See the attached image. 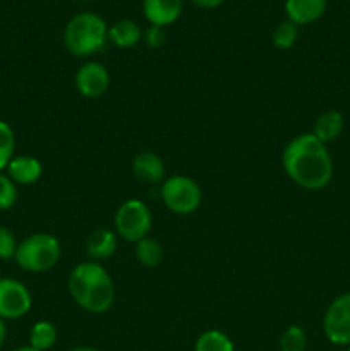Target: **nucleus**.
Segmentation results:
<instances>
[{
	"label": "nucleus",
	"instance_id": "f257e3e1",
	"mask_svg": "<svg viewBox=\"0 0 350 351\" xmlns=\"http://www.w3.org/2000/svg\"><path fill=\"white\" fill-rule=\"evenodd\" d=\"M287 177L305 191H321L333 178V160L326 144L312 132L295 136L281 153Z\"/></svg>",
	"mask_w": 350,
	"mask_h": 351
},
{
	"label": "nucleus",
	"instance_id": "f03ea898",
	"mask_svg": "<svg viewBox=\"0 0 350 351\" xmlns=\"http://www.w3.org/2000/svg\"><path fill=\"white\" fill-rule=\"evenodd\" d=\"M72 300L89 314H106L115 302V285L100 263L84 261L72 267L67 280Z\"/></svg>",
	"mask_w": 350,
	"mask_h": 351
},
{
	"label": "nucleus",
	"instance_id": "7ed1b4c3",
	"mask_svg": "<svg viewBox=\"0 0 350 351\" xmlns=\"http://www.w3.org/2000/svg\"><path fill=\"white\" fill-rule=\"evenodd\" d=\"M108 40L105 19L95 12L75 14L64 31V45L74 57H91L103 50Z\"/></svg>",
	"mask_w": 350,
	"mask_h": 351
},
{
	"label": "nucleus",
	"instance_id": "20e7f679",
	"mask_svg": "<svg viewBox=\"0 0 350 351\" xmlns=\"http://www.w3.org/2000/svg\"><path fill=\"white\" fill-rule=\"evenodd\" d=\"M62 256V245L57 237L38 232L17 243L14 261L27 273H47L57 266Z\"/></svg>",
	"mask_w": 350,
	"mask_h": 351
},
{
	"label": "nucleus",
	"instance_id": "39448f33",
	"mask_svg": "<svg viewBox=\"0 0 350 351\" xmlns=\"http://www.w3.org/2000/svg\"><path fill=\"white\" fill-rule=\"evenodd\" d=\"M153 215L150 206L141 199H127L117 208L113 216V232L124 242L137 243L150 237Z\"/></svg>",
	"mask_w": 350,
	"mask_h": 351
},
{
	"label": "nucleus",
	"instance_id": "423d86ee",
	"mask_svg": "<svg viewBox=\"0 0 350 351\" xmlns=\"http://www.w3.org/2000/svg\"><path fill=\"white\" fill-rule=\"evenodd\" d=\"M160 197L165 208L174 215H192L202 202V191L194 178L187 175H172L161 184Z\"/></svg>",
	"mask_w": 350,
	"mask_h": 351
},
{
	"label": "nucleus",
	"instance_id": "0eeeda50",
	"mask_svg": "<svg viewBox=\"0 0 350 351\" xmlns=\"http://www.w3.org/2000/svg\"><path fill=\"white\" fill-rule=\"evenodd\" d=\"M323 332L331 345L350 346V291L328 305L323 315Z\"/></svg>",
	"mask_w": 350,
	"mask_h": 351
},
{
	"label": "nucleus",
	"instance_id": "6e6552de",
	"mask_svg": "<svg viewBox=\"0 0 350 351\" xmlns=\"http://www.w3.org/2000/svg\"><path fill=\"white\" fill-rule=\"evenodd\" d=\"M33 297L26 285L14 278H0V319L17 321L30 314Z\"/></svg>",
	"mask_w": 350,
	"mask_h": 351
},
{
	"label": "nucleus",
	"instance_id": "1a4fd4ad",
	"mask_svg": "<svg viewBox=\"0 0 350 351\" xmlns=\"http://www.w3.org/2000/svg\"><path fill=\"white\" fill-rule=\"evenodd\" d=\"M110 72L100 62H84L81 67L78 69L74 77L75 89L79 95L86 99H98L106 95L110 88Z\"/></svg>",
	"mask_w": 350,
	"mask_h": 351
},
{
	"label": "nucleus",
	"instance_id": "9d476101",
	"mask_svg": "<svg viewBox=\"0 0 350 351\" xmlns=\"http://www.w3.org/2000/svg\"><path fill=\"white\" fill-rule=\"evenodd\" d=\"M132 173L146 185H160L165 182V163L153 151H141L132 160Z\"/></svg>",
	"mask_w": 350,
	"mask_h": 351
},
{
	"label": "nucleus",
	"instance_id": "9b49d317",
	"mask_svg": "<svg viewBox=\"0 0 350 351\" xmlns=\"http://www.w3.org/2000/svg\"><path fill=\"white\" fill-rule=\"evenodd\" d=\"M5 173L16 185H33L43 175V165L36 156L31 154H21L14 156L7 165Z\"/></svg>",
	"mask_w": 350,
	"mask_h": 351
},
{
	"label": "nucleus",
	"instance_id": "f8f14e48",
	"mask_svg": "<svg viewBox=\"0 0 350 351\" xmlns=\"http://www.w3.org/2000/svg\"><path fill=\"white\" fill-rule=\"evenodd\" d=\"M117 247H119L117 233L108 228H98L86 240V257L88 261L102 264L117 252Z\"/></svg>",
	"mask_w": 350,
	"mask_h": 351
},
{
	"label": "nucleus",
	"instance_id": "ddd939ff",
	"mask_svg": "<svg viewBox=\"0 0 350 351\" xmlns=\"http://www.w3.org/2000/svg\"><path fill=\"white\" fill-rule=\"evenodd\" d=\"M143 14L151 26H170L180 17L182 0H144Z\"/></svg>",
	"mask_w": 350,
	"mask_h": 351
},
{
	"label": "nucleus",
	"instance_id": "4468645a",
	"mask_svg": "<svg viewBox=\"0 0 350 351\" xmlns=\"http://www.w3.org/2000/svg\"><path fill=\"white\" fill-rule=\"evenodd\" d=\"M326 0H287L285 12L288 21L297 26H307L316 23L326 12Z\"/></svg>",
	"mask_w": 350,
	"mask_h": 351
},
{
	"label": "nucleus",
	"instance_id": "2eb2a0df",
	"mask_svg": "<svg viewBox=\"0 0 350 351\" xmlns=\"http://www.w3.org/2000/svg\"><path fill=\"white\" fill-rule=\"evenodd\" d=\"M343 129H345V119H343L342 113L338 110H326L321 115L316 119L314 122V134L323 144L328 146L329 143L338 139L342 136Z\"/></svg>",
	"mask_w": 350,
	"mask_h": 351
},
{
	"label": "nucleus",
	"instance_id": "dca6fc26",
	"mask_svg": "<svg viewBox=\"0 0 350 351\" xmlns=\"http://www.w3.org/2000/svg\"><path fill=\"white\" fill-rule=\"evenodd\" d=\"M108 40L117 48H132L143 40V29L130 19H120L108 27Z\"/></svg>",
	"mask_w": 350,
	"mask_h": 351
},
{
	"label": "nucleus",
	"instance_id": "f3484780",
	"mask_svg": "<svg viewBox=\"0 0 350 351\" xmlns=\"http://www.w3.org/2000/svg\"><path fill=\"white\" fill-rule=\"evenodd\" d=\"M136 245V259L141 266L148 267V269H154L163 263L165 250L161 243L153 237H146V239L139 240Z\"/></svg>",
	"mask_w": 350,
	"mask_h": 351
},
{
	"label": "nucleus",
	"instance_id": "a211bd4d",
	"mask_svg": "<svg viewBox=\"0 0 350 351\" xmlns=\"http://www.w3.org/2000/svg\"><path fill=\"white\" fill-rule=\"evenodd\" d=\"M194 351H235V345L230 336L220 329H208L198 336Z\"/></svg>",
	"mask_w": 350,
	"mask_h": 351
},
{
	"label": "nucleus",
	"instance_id": "6ab92c4d",
	"mask_svg": "<svg viewBox=\"0 0 350 351\" xmlns=\"http://www.w3.org/2000/svg\"><path fill=\"white\" fill-rule=\"evenodd\" d=\"M57 328L51 322L38 321L34 322L30 331V346L40 351H48L50 348H54L55 343H57Z\"/></svg>",
	"mask_w": 350,
	"mask_h": 351
},
{
	"label": "nucleus",
	"instance_id": "aec40b11",
	"mask_svg": "<svg viewBox=\"0 0 350 351\" xmlns=\"http://www.w3.org/2000/svg\"><path fill=\"white\" fill-rule=\"evenodd\" d=\"M299 40V26L292 21H281L275 26L273 34H271V41L280 50H290Z\"/></svg>",
	"mask_w": 350,
	"mask_h": 351
},
{
	"label": "nucleus",
	"instance_id": "412c9836",
	"mask_svg": "<svg viewBox=\"0 0 350 351\" xmlns=\"http://www.w3.org/2000/svg\"><path fill=\"white\" fill-rule=\"evenodd\" d=\"M16 151V136L5 120L0 119V171H5L7 165L14 158Z\"/></svg>",
	"mask_w": 350,
	"mask_h": 351
},
{
	"label": "nucleus",
	"instance_id": "4be33fe9",
	"mask_svg": "<svg viewBox=\"0 0 350 351\" xmlns=\"http://www.w3.org/2000/svg\"><path fill=\"white\" fill-rule=\"evenodd\" d=\"M307 346V335L301 326H288L280 338V351H304Z\"/></svg>",
	"mask_w": 350,
	"mask_h": 351
},
{
	"label": "nucleus",
	"instance_id": "5701e85b",
	"mask_svg": "<svg viewBox=\"0 0 350 351\" xmlns=\"http://www.w3.org/2000/svg\"><path fill=\"white\" fill-rule=\"evenodd\" d=\"M17 202V185L10 180V177L0 171V211L14 208Z\"/></svg>",
	"mask_w": 350,
	"mask_h": 351
},
{
	"label": "nucleus",
	"instance_id": "b1692460",
	"mask_svg": "<svg viewBox=\"0 0 350 351\" xmlns=\"http://www.w3.org/2000/svg\"><path fill=\"white\" fill-rule=\"evenodd\" d=\"M17 243L19 242L16 240V235L12 233V230L0 225V259L2 261L14 259V257H16Z\"/></svg>",
	"mask_w": 350,
	"mask_h": 351
},
{
	"label": "nucleus",
	"instance_id": "393cba45",
	"mask_svg": "<svg viewBox=\"0 0 350 351\" xmlns=\"http://www.w3.org/2000/svg\"><path fill=\"white\" fill-rule=\"evenodd\" d=\"M143 40L150 48L163 47L165 41H167V33H165V27L150 26L146 31H143Z\"/></svg>",
	"mask_w": 350,
	"mask_h": 351
},
{
	"label": "nucleus",
	"instance_id": "a878e982",
	"mask_svg": "<svg viewBox=\"0 0 350 351\" xmlns=\"http://www.w3.org/2000/svg\"><path fill=\"white\" fill-rule=\"evenodd\" d=\"M194 5L198 7H202V9H215V7L222 5L225 0H191Z\"/></svg>",
	"mask_w": 350,
	"mask_h": 351
},
{
	"label": "nucleus",
	"instance_id": "bb28decb",
	"mask_svg": "<svg viewBox=\"0 0 350 351\" xmlns=\"http://www.w3.org/2000/svg\"><path fill=\"white\" fill-rule=\"evenodd\" d=\"M5 339H7V326H5V321L0 319V348L3 346Z\"/></svg>",
	"mask_w": 350,
	"mask_h": 351
},
{
	"label": "nucleus",
	"instance_id": "cd10ccee",
	"mask_svg": "<svg viewBox=\"0 0 350 351\" xmlns=\"http://www.w3.org/2000/svg\"><path fill=\"white\" fill-rule=\"evenodd\" d=\"M69 351H98L96 348H91V346H78V348H72Z\"/></svg>",
	"mask_w": 350,
	"mask_h": 351
},
{
	"label": "nucleus",
	"instance_id": "c85d7f7f",
	"mask_svg": "<svg viewBox=\"0 0 350 351\" xmlns=\"http://www.w3.org/2000/svg\"><path fill=\"white\" fill-rule=\"evenodd\" d=\"M14 351H40V350H36V348H33V346H21V348H17V350H14Z\"/></svg>",
	"mask_w": 350,
	"mask_h": 351
},
{
	"label": "nucleus",
	"instance_id": "c756f323",
	"mask_svg": "<svg viewBox=\"0 0 350 351\" xmlns=\"http://www.w3.org/2000/svg\"><path fill=\"white\" fill-rule=\"evenodd\" d=\"M345 351H350V346H347V348H345Z\"/></svg>",
	"mask_w": 350,
	"mask_h": 351
}]
</instances>
